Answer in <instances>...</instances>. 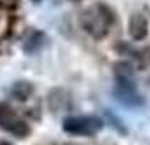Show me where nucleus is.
Listing matches in <instances>:
<instances>
[{"mask_svg": "<svg viewBox=\"0 0 150 145\" xmlns=\"http://www.w3.org/2000/svg\"><path fill=\"white\" fill-rule=\"evenodd\" d=\"M113 10L106 4L96 2L83 10L81 25L93 39H103L113 25Z\"/></svg>", "mask_w": 150, "mask_h": 145, "instance_id": "1", "label": "nucleus"}, {"mask_svg": "<svg viewBox=\"0 0 150 145\" xmlns=\"http://www.w3.org/2000/svg\"><path fill=\"white\" fill-rule=\"evenodd\" d=\"M101 120L95 117H71L66 118L62 123L64 132L73 133V135H83V137L95 135L96 132L101 130Z\"/></svg>", "mask_w": 150, "mask_h": 145, "instance_id": "2", "label": "nucleus"}, {"mask_svg": "<svg viewBox=\"0 0 150 145\" xmlns=\"http://www.w3.org/2000/svg\"><path fill=\"white\" fill-rule=\"evenodd\" d=\"M0 128L17 137H25L29 132L25 122L17 117L8 105H0Z\"/></svg>", "mask_w": 150, "mask_h": 145, "instance_id": "3", "label": "nucleus"}, {"mask_svg": "<svg viewBox=\"0 0 150 145\" xmlns=\"http://www.w3.org/2000/svg\"><path fill=\"white\" fill-rule=\"evenodd\" d=\"M116 96L122 103L128 105V106H137L142 103L140 95L135 91L132 81H118V88H116Z\"/></svg>", "mask_w": 150, "mask_h": 145, "instance_id": "4", "label": "nucleus"}, {"mask_svg": "<svg viewBox=\"0 0 150 145\" xmlns=\"http://www.w3.org/2000/svg\"><path fill=\"white\" fill-rule=\"evenodd\" d=\"M128 32L133 41H142L149 32V22L142 14H133L128 22Z\"/></svg>", "mask_w": 150, "mask_h": 145, "instance_id": "5", "label": "nucleus"}, {"mask_svg": "<svg viewBox=\"0 0 150 145\" xmlns=\"http://www.w3.org/2000/svg\"><path fill=\"white\" fill-rule=\"evenodd\" d=\"M30 91H32V86H30V84H27V83H24V81H21V83H15V86L12 88V93H14L19 100H25V98L30 95Z\"/></svg>", "mask_w": 150, "mask_h": 145, "instance_id": "6", "label": "nucleus"}, {"mask_svg": "<svg viewBox=\"0 0 150 145\" xmlns=\"http://www.w3.org/2000/svg\"><path fill=\"white\" fill-rule=\"evenodd\" d=\"M0 145H10L8 142H0Z\"/></svg>", "mask_w": 150, "mask_h": 145, "instance_id": "7", "label": "nucleus"}, {"mask_svg": "<svg viewBox=\"0 0 150 145\" xmlns=\"http://www.w3.org/2000/svg\"><path fill=\"white\" fill-rule=\"evenodd\" d=\"M71 2H79V0H71Z\"/></svg>", "mask_w": 150, "mask_h": 145, "instance_id": "8", "label": "nucleus"}, {"mask_svg": "<svg viewBox=\"0 0 150 145\" xmlns=\"http://www.w3.org/2000/svg\"><path fill=\"white\" fill-rule=\"evenodd\" d=\"M34 2H41V0H34Z\"/></svg>", "mask_w": 150, "mask_h": 145, "instance_id": "9", "label": "nucleus"}]
</instances>
